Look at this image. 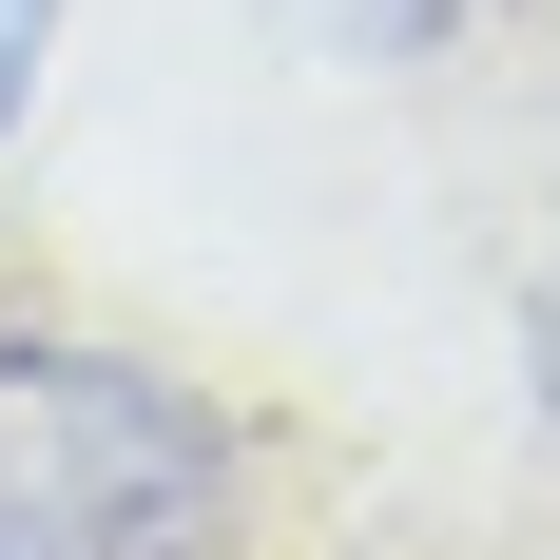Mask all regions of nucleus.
Returning a JSON list of instances; mask_svg holds the SVG:
<instances>
[{"mask_svg": "<svg viewBox=\"0 0 560 560\" xmlns=\"http://www.w3.org/2000/svg\"><path fill=\"white\" fill-rule=\"evenodd\" d=\"M232 425L136 348H0V560H213Z\"/></svg>", "mask_w": 560, "mask_h": 560, "instance_id": "obj_1", "label": "nucleus"}, {"mask_svg": "<svg viewBox=\"0 0 560 560\" xmlns=\"http://www.w3.org/2000/svg\"><path fill=\"white\" fill-rule=\"evenodd\" d=\"M310 20H329V39H368V58H425L464 0H310Z\"/></svg>", "mask_w": 560, "mask_h": 560, "instance_id": "obj_2", "label": "nucleus"}, {"mask_svg": "<svg viewBox=\"0 0 560 560\" xmlns=\"http://www.w3.org/2000/svg\"><path fill=\"white\" fill-rule=\"evenodd\" d=\"M39 39H58V0H0V116L39 97Z\"/></svg>", "mask_w": 560, "mask_h": 560, "instance_id": "obj_3", "label": "nucleus"}, {"mask_svg": "<svg viewBox=\"0 0 560 560\" xmlns=\"http://www.w3.org/2000/svg\"><path fill=\"white\" fill-rule=\"evenodd\" d=\"M541 387H560V271H541Z\"/></svg>", "mask_w": 560, "mask_h": 560, "instance_id": "obj_4", "label": "nucleus"}]
</instances>
